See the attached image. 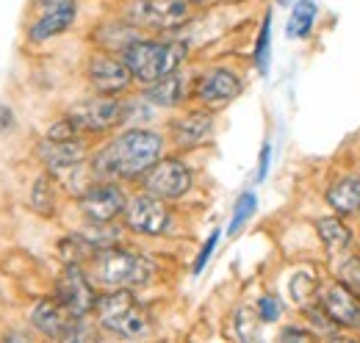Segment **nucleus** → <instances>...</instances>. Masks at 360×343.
<instances>
[{
    "instance_id": "12",
    "label": "nucleus",
    "mask_w": 360,
    "mask_h": 343,
    "mask_svg": "<svg viewBox=\"0 0 360 343\" xmlns=\"http://www.w3.org/2000/svg\"><path fill=\"white\" fill-rule=\"evenodd\" d=\"M78 205L89 221H114L120 214H125L128 197L114 180H100L81 194Z\"/></svg>"
},
{
    "instance_id": "31",
    "label": "nucleus",
    "mask_w": 360,
    "mask_h": 343,
    "mask_svg": "<svg viewBox=\"0 0 360 343\" xmlns=\"http://www.w3.org/2000/svg\"><path fill=\"white\" fill-rule=\"evenodd\" d=\"M280 338H283V341H285V338H305V341H308V338H314V335H311V332H305V330L288 327V330H283V335H280Z\"/></svg>"
},
{
    "instance_id": "2",
    "label": "nucleus",
    "mask_w": 360,
    "mask_h": 343,
    "mask_svg": "<svg viewBox=\"0 0 360 343\" xmlns=\"http://www.w3.org/2000/svg\"><path fill=\"white\" fill-rule=\"evenodd\" d=\"M153 277V263L136 250H120L103 247L89 257V280L103 288H139L150 283Z\"/></svg>"
},
{
    "instance_id": "22",
    "label": "nucleus",
    "mask_w": 360,
    "mask_h": 343,
    "mask_svg": "<svg viewBox=\"0 0 360 343\" xmlns=\"http://www.w3.org/2000/svg\"><path fill=\"white\" fill-rule=\"evenodd\" d=\"M319 288H321V283H319L314 268H300V271L291 277V285H288L294 302L302 304V307H308V302L314 299V297H319Z\"/></svg>"
},
{
    "instance_id": "30",
    "label": "nucleus",
    "mask_w": 360,
    "mask_h": 343,
    "mask_svg": "<svg viewBox=\"0 0 360 343\" xmlns=\"http://www.w3.org/2000/svg\"><path fill=\"white\" fill-rule=\"evenodd\" d=\"M14 125V114L8 105H0V130H8Z\"/></svg>"
},
{
    "instance_id": "15",
    "label": "nucleus",
    "mask_w": 360,
    "mask_h": 343,
    "mask_svg": "<svg viewBox=\"0 0 360 343\" xmlns=\"http://www.w3.org/2000/svg\"><path fill=\"white\" fill-rule=\"evenodd\" d=\"M241 94V78L233 72V70H208L197 86H194V97L208 105V108H219L227 105L230 100H236Z\"/></svg>"
},
{
    "instance_id": "20",
    "label": "nucleus",
    "mask_w": 360,
    "mask_h": 343,
    "mask_svg": "<svg viewBox=\"0 0 360 343\" xmlns=\"http://www.w3.org/2000/svg\"><path fill=\"white\" fill-rule=\"evenodd\" d=\"M316 233L321 238V244L327 247V252L338 255V252H347L352 247V230L341 221V216H324L316 221Z\"/></svg>"
},
{
    "instance_id": "14",
    "label": "nucleus",
    "mask_w": 360,
    "mask_h": 343,
    "mask_svg": "<svg viewBox=\"0 0 360 343\" xmlns=\"http://www.w3.org/2000/svg\"><path fill=\"white\" fill-rule=\"evenodd\" d=\"M86 75H89V84L97 94H105V97H114L120 91H125L134 75L128 70V64L122 58H114L108 53H94L89 58V67H86Z\"/></svg>"
},
{
    "instance_id": "3",
    "label": "nucleus",
    "mask_w": 360,
    "mask_h": 343,
    "mask_svg": "<svg viewBox=\"0 0 360 343\" xmlns=\"http://www.w3.org/2000/svg\"><path fill=\"white\" fill-rule=\"evenodd\" d=\"M122 61L128 64L131 75L141 84H155L167 75H172L180 64L186 61V44L183 42H164V39H134L125 44Z\"/></svg>"
},
{
    "instance_id": "28",
    "label": "nucleus",
    "mask_w": 360,
    "mask_h": 343,
    "mask_svg": "<svg viewBox=\"0 0 360 343\" xmlns=\"http://www.w3.org/2000/svg\"><path fill=\"white\" fill-rule=\"evenodd\" d=\"M219 230H214L211 235H208V241L202 244V250H200V255H197V260H194V274H200L205 266H208V260H211V255H214V250H217V244H219Z\"/></svg>"
},
{
    "instance_id": "25",
    "label": "nucleus",
    "mask_w": 360,
    "mask_h": 343,
    "mask_svg": "<svg viewBox=\"0 0 360 343\" xmlns=\"http://www.w3.org/2000/svg\"><path fill=\"white\" fill-rule=\"evenodd\" d=\"M31 208L42 216L56 214V197H53V186H50V174H42L31 191Z\"/></svg>"
},
{
    "instance_id": "18",
    "label": "nucleus",
    "mask_w": 360,
    "mask_h": 343,
    "mask_svg": "<svg viewBox=\"0 0 360 343\" xmlns=\"http://www.w3.org/2000/svg\"><path fill=\"white\" fill-rule=\"evenodd\" d=\"M327 202L338 216L360 214V177L347 174L327 188Z\"/></svg>"
},
{
    "instance_id": "16",
    "label": "nucleus",
    "mask_w": 360,
    "mask_h": 343,
    "mask_svg": "<svg viewBox=\"0 0 360 343\" xmlns=\"http://www.w3.org/2000/svg\"><path fill=\"white\" fill-rule=\"evenodd\" d=\"M39 155L47 164V169L53 174H67V172L78 169L86 161V144L81 141V136L75 138H45L39 144Z\"/></svg>"
},
{
    "instance_id": "11",
    "label": "nucleus",
    "mask_w": 360,
    "mask_h": 343,
    "mask_svg": "<svg viewBox=\"0 0 360 343\" xmlns=\"http://www.w3.org/2000/svg\"><path fill=\"white\" fill-rule=\"evenodd\" d=\"M56 299L61 302L72 316H78V318L89 316L91 310H94L97 294H94L91 280L84 274V266L67 263L64 274H61L58 283H56Z\"/></svg>"
},
{
    "instance_id": "33",
    "label": "nucleus",
    "mask_w": 360,
    "mask_h": 343,
    "mask_svg": "<svg viewBox=\"0 0 360 343\" xmlns=\"http://www.w3.org/2000/svg\"><path fill=\"white\" fill-rule=\"evenodd\" d=\"M277 3H285V0H277Z\"/></svg>"
},
{
    "instance_id": "6",
    "label": "nucleus",
    "mask_w": 360,
    "mask_h": 343,
    "mask_svg": "<svg viewBox=\"0 0 360 343\" xmlns=\"http://www.w3.org/2000/svg\"><path fill=\"white\" fill-rule=\"evenodd\" d=\"M191 183H194V174L180 158H158L141 174L144 191L161 200H180L183 194H188Z\"/></svg>"
},
{
    "instance_id": "4",
    "label": "nucleus",
    "mask_w": 360,
    "mask_h": 343,
    "mask_svg": "<svg viewBox=\"0 0 360 343\" xmlns=\"http://www.w3.org/2000/svg\"><path fill=\"white\" fill-rule=\"evenodd\" d=\"M94 310L100 327L120 338H141L150 332V316L131 294V288H114L111 294L97 299Z\"/></svg>"
},
{
    "instance_id": "9",
    "label": "nucleus",
    "mask_w": 360,
    "mask_h": 343,
    "mask_svg": "<svg viewBox=\"0 0 360 343\" xmlns=\"http://www.w3.org/2000/svg\"><path fill=\"white\" fill-rule=\"evenodd\" d=\"M125 224L139 235H164L172 227V211L167 208V200L144 191L134 200H128Z\"/></svg>"
},
{
    "instance_id": "24",
    "label": "nucleus",
    "mask_w": 360,
    "mask_h": 343,
    "mask_svg": "<svg viewBox=\"0 0 360 343\" xmlns=\"http://www.w3.org/2000/svg\"><path fill=\"white\" fill-rule=\"evenodd\" d=\"M255 208H258V197H255L252 191H244V194L236 200V208H233V216H230L227 233H230V235H236V233H238V230L252 219Z\"/></svg>"
},
{
    "instance_id": "1",
    "label": "nucleus",
    "mask_w": 360,
    "mask_h": 343,
    "mask_svg": "<svg viewBox=\"0 0 360 343\" xmlns=\"http://www.w3.org/2000/svg\"><path fill=\"white\" fill-rule=\"evenodd\" d=\"M164 153V138L155 130L131 128L114 136L91 158V174L100 180H136Z\"/></svg>"
},
{
    "instance_id": "10",
    "label": "nucleus",
    "mask_w": 360,
    "mask_h": 343,
    "mask_svg": "<svg viewBox=\"0 0 360 343\" xmlns=\"http://www.w3.org/2000/svg\"><path fill=\"white\" fill-rule=\"evenodd\" d=\"M31 321H34V327H37L42 335L56 338V341H75V338H81V332H84V327H81L84 318L72 316L58 299L37 302L34 310H31Z\"/></svg>"
},
{
    "instance_id": "17",
    "label": "nucleus",
    "mask_w": 360,
    "mask_h": 343,
    "mask_svg": "<svg viewBox=\"0 0 360 343\" xmlns=\"http://www.w3.org/2000/svg\"><path fill=\"white\" fill-rule=\"evenodd\" d=\"M169 133L180 150H194L211 138L214 117H211V111H188L186 117H180L169 125Z\"/></svg>"
},
{
    "instance_id": "26",
    "label": "nucleus",
    "mask_w": 360,
    "mask_h": 343,
    "mask_svg": "<svg viewBox=\"0 0 360 343\" xmlns=\"http://www.w3.org/2000/svg\"><path fill=\"white\" fill-rule=\"evenodd\" d=\"M338 280L355 294L360 299V255H349L344 263H341V268H338Z\"/></svg>"
},
{
    "instance_id": "5",
    "label": "nucleus",
    "mask_w": 360,
    "mask_h": 343,
    "mask_svg": "<svg viewBox=\"0 0 360 343\" xmlns=\"http://www.w3.org/2000/svg\"><path fill=\"white\" fill-rule=\"evenodd\" d=\"M191 0H131L125 6V20L136 28L175 31L191 20Z\"/></svg>"
},
{
    "instance_id": "21",
    "label": "nucleus",
    "mask_w": 360,
    "mask_h": 343,
    "mask_svg": "<svg viewBox=\"0 0 360 343\" xmlns=\"http://www.w3.org/2000/svg\"><path fill=\"white\" fill-rule=\"evenodd\" d=\"M316 17H319V6H316V0H297L294 8H291L288 25H285L288 39H305V37L314 31Z\"/></svg>"
},
{
    "instance_id": "23",
    "label": "nucleus",
    "mask_w": 360,
    "mask_h": 343,
    "mask_svg": "<svg viewBox=\"0 0 360 343\" xmlns=\"http://www.w3.org/2000/svg\"><path fill=\"white\" fill-rule=\"evenodd\" d=\"M269 58H271V14L264 17L261 31H258V42L252 50V61L258 67L261 75H269Z\"/></svg>"
},
{
    "instance_id": "27",
    "label": "nucleus",
    "mask_w": 360,
    "mask_h": 343,
    "mask_svg": "<svg viewBox=\"0 0 360 343\" xmlns=\"http://www.w3.org/2000/svg\"><path fill=\"white\" fill-rule=\"evenodd\" d=\"M280 313H283V304L277 297H261V302H258V318L261 321L271 324V321L280 318Z\"/></svg>"
},
{
    "instance_id": "7",
    "label": "nucleus",
    "mask_w": 360,
    "mask_h": 343,
    "mask_svg": "<svg viewBox=\"0 0 360 343\" xmlns=\"http://www.w3.org/2000/svg\"><path fill=\"white\" fill-rule=\"evenodd\" d=\"M75 17H78V0H37L34 20L28 25V39L47 42L53 37H61L64 31H70Z\"/></svg>"
},
{
    "instance_id": "8",
    "label": "nucleus",
    "mask_w": 360,
    "mask_h": 343,
    "mask_svg": "<svg viewBox=\"0 0 360 343\" xmlns=\"http://www.w3.org/2000/svg\"><path fill=\"white\" fill-rule=\"evenodd\" d=\"M67 119L75 125L78 133H105V130L117 128L125 119V105L117 97H91L86 103H78Z\"/></svg>"
},
{
    "instance_id": "13",
    "label": "nucleus",
    "mask_w": 360,
    "mask_h": 343,
    "mask_svg": "<svg viewBox=\"0 0 360 343\" xmlns=\"http://www.w3.org/2000/svg\"><path fill=\"white\" fill-rule=\"evenodd\" d=\"M319 307L330 316L335 327L344 330H360V299L341 283H327L319 288Z\"/></svg>"
},
{
    "instance_id": "29",
    "label": "nucleus",
    "mask_w": 360,
    "mask_h": 343,
    "mask_svg": "<svg viewBox=\"0 0 360 343\" xmlns=\"http://www.w3.org/2000/svg\"><path fill=\"white\" fill-rule=\"evenodd\" d=\"M269 164H271V144L266 141L264 147H261V158H258V183L261 180H266V174H269Z\"/></svg>"
},
{
    "instance_id": "19",
    "label": "nucleus",
    "mask_w": 360,
    "mask_h": 343,
    "mask_svg": "<svg viewBox=\"0 0 360 343\" xmlns=\"http://www.w3.org/2000/svg\"><path fill=\"white\" fill-rule=\"evenodd\" d=\"M183 97H186V84H183V75L178 70L172 75L150 84L144 91V100L153 103V105H161V108H175L183 103Z\"/></svg>"
},
{
    "instance_id": "32",
    "label": "nucleus",
    "mask_w": 360,
    "mask_h": 343,
    "mask_svg": "<svg viewBox=\"0 0 360 343\" xmlns=\"http://www.w3.org/2000/svg\"><path fill=\"white\" fill-rule=\"evenodd\" d=\"M191 3H202V0H191Z\"/></svg>"
}]
</instances>
